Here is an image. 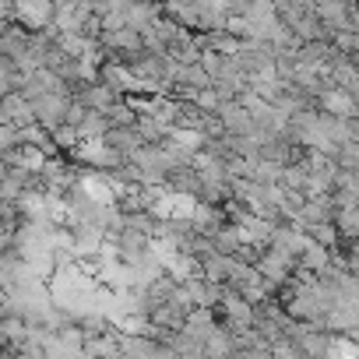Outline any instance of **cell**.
Masks as SVG:
<instances>
[{
  "mask_svg": "<svg viewBox=\"0 0 359 359\" xmlns=\"http://www.w3.org/2000/svg\"><path fill=\"white\" fill-rule=\"evenodd\" d=\"M71 106V92H53V95H43L32 102V120L43 134H53L64 127V113Z\"/></svg>",
  "mask_w": 359,
  "mask_h": 359,
  "instance_id": "1",
  "label": "cell"
},
{
  "mask_svg": "<svg viewBox=\"0 0 359 359\" xmlns=\"http://www.w3.org/2000/svg\"><path fill=\"white\" fill-rule=\"evenodd\" d=\"M313 109L320 116H331V120H355L359 113V102L352 95H345L341 88H324L317 99H313Z\"/></svg>",
  "mask_w": 359,
  "mask_h": 359,
  "instance_id": "2",
  "label": "cell"
},
{
  "mask_svg": "<svg viewBox=\"0 0 359 359\" xmlns=\"http://www.w3.org/2000/svg\"><path fill=\"white\" fill-rule=\"evenodd\" d=\"M15 148H22V130L0 123V158H4L8 151H15Z\"/></svg>",
  "mask_w": 359,
  "mask_h": 359,
  "instance_id": "3",
  "label": "cell"
},
{
  "mask_svg": "<svg viewBox=\"0 0 359 359\" xmlns=\"http://www.w3.org/2000/svg\"><path fill=\"white\" fill-rule=\"evenodd\" d=\"M0 352H8V341H4V317H0Z\"/></svg>",
  "mask_w": 359,
  "mask_h": 359,
  "instance_id": "4",
  "label": "cell"
}]
</instances>
